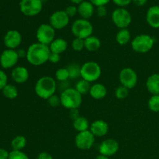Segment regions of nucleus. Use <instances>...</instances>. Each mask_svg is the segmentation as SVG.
Segmentation results:
<instances>
[{
    "label": "nucleus",
    "mask_w": 159,
    "mask_h": 159,
    "mask_svg": "<svg viewBox=\"0 0 159 159\" xmlns=\"http://www.w3.org/2000/svg\"><path fill=\"white\" fill-rule=\"evenodd\" d=\"M51 54L49 46L40 43H34L26 50V60L34 66H40L49 61Z\"/></svg>",
    "instance_id": "f257e3e1"
},
{
    "label": "nucleus",
    "mask_w": 159,
    "mask_h": 159,
    "mask_svg": "<svg viewBox=\"0 0 159 159\" xmlns=\"http://www.w3.org/2000/svg\"><path fill=\"white\" fill-rule=\"evenodd\" d=\"M57 85L54 78L51 76H43L37 81L34 86L36 95L40 99H48L55 94Z\"/></svg>",
    "instance_id": "f03ea898"
},
{
    "label": "nucleus",
    "mask_w": 159,
    "mask_h": 159,
    "mask_svg": "<svg viewBox=\"0 0 159 159\" xmlns=\"http://www.w3.org/2000/svg\"><path fill=\"white\" fill-rule=\"evenodd\" d=\"M61 104L68 110L79 109L82 102V96L75 88H68L61 93Z\"/></svg>",
    "instance_id": "7ed1b4c3"
},
{
    "label": "nucleus",
    "mask_w": 159,
    "mask_h": 159,
    "mask_svg": "<svg viewBox=\"0 0 159 159\" xmlns=\"http://www.w3.org/2000/svg\"><path fill=\"white\" fill-rule=\"evenodd\" d=\"M102 75L101 67L97 62L89 61L81 66V78L89 82H95L100 78Z\"/></svg>",
    "instance_id": "20e7f679"
},
{
    "label": "nucleus",
    "mask_w": 159,
    "mask_h": 159,
    "mask_svg": "<svg viewBox=\"0 0 159 159\" xmlns=\"http://www.w3.org/2000/svg\"><path fill=\"white\" fill-rule=\"evenodd\" d=\"M130 44L134 51L140 54H145L153 48L155 39L148 34H139L131 40Z\"/></svg>",
    "instance_id": "39448f33"
},
{
    "label": "nucleus",
    "mask_w": 159,
    "mask_h": 159,
    "mask_svg": "<svg viewBox=\"0 0 159 159\" xmlns=\"http://www.w3.org/2000/svg\"><path fill=\"white\" fill-rule=\"evenodd\" d=\"M71 30L75 37L85 40L93 35V26L88 20L81 18L73 22Z\"/></svg>",
    "instance_id": "423d86ee"
},
{
    "label": "nucleus",
    "mask_w": 159,
    "mask_h": 159,
    "mask_svg": "<svg viewBox=\"0 0 159 159\" xmlns=\"http://www.w3.org/2000/svg\"><path fill=\"white\" fill-rule=\"evenodd\" d=\"M55 30L50 24L43 23L40 25L36 32V37L38 43L49 46L55 39Z\"/></svg>",
    "instance_id": "0eeeda50"
},
{
    "label": "nucleus",
    "mask_w": 159,
    "mask_h": 159,
    "mask_svg": "<svg viewBox=\"0 0 159 159\" xmlns=\"http://www.w3.org/2000/svg\"><path fill=\"white\" fill-rule=\"evenodd\" d=\"M112 20L116 27L120 29H127L130 25L132 17L130 12L124 8L116 9L112 13Z\"/></svg>",
    "instance_id": "6e6552de"
},
{
    "label": "nucleus",
    "mask_w": 159,
    "mask_h": 159,
    "mask_svg": "<svg viewBox=\"0 0 159 159\" xmlns=\"http://www.w3.org/2000/svg\"><path fill=\"white\" fill-rule=\"evenodd\" d=\"M43 2L40 0H21L20 9L22 13L26 16H35L42 10Z\"/></svg>",
    "instance_id": "1a4fd4ad"
},
{
    "label": "nucleus",
    "mask_w": 159,
    "mask_h": 159,
    "mask_svg": "<svg viewBox=\"0 0 159 159\" xmlns=\"http://www.w3.org/2000/svg\"><path fill=\"white\" fill-rule=\"evenodd\" d=\"M119 79L121 85L128 89H132L138 84V77L136 71L131 68H124L119 74Z\"/></svg>",
    "instance_id": "9d476101"
},
{
    "label": "nucleus",
    "mask_w": 159,
    "mask_h": 159,
    "mask_svg": "<svg viewBox=\"0 0 159 159\" xmlns=\"http://www.w3.org/2000/svg\"><path fill=\"white\" fill-rule=\"evenodd\" d=\"M95 138L96 137L89 130L79 132L75 138V144L79 150H89L94 144Z\"/></svg>",
    "instance_id": "9b49d317"
},
{
    "label": "nucleus",
    "mask_w": 159,
    "mask_h": 159,
    "mask_svg": "<svg viewBox=\"0 0 159 159\" xmlns=\"http://www.w3.org/2000/svg\"><path fill=\"white\" fill-rule=\"evenodd\" d=\"M70 17L65 10H57L53 12L50 16V25L54 30H61L66 27L69 23Z\"/></svg>",
    "instance_id": "f8f14e48"
},
{
    "label": "nucleus",
    "mask_w": 159,
    "mask_h": 159,
    "mask_svg": "<svg viewBox=\"0 0 159 159\" xmlns=\"http://www.w3.org/2000/svg\"><path fill=\"white\" fill-rule=\"evenodd\" d=\"M17 51L12 49H6L0 55V65L5 69L13 68L19 60Z\"/></svg>",
    "instance_id": "ddd939ff"
},
{
    "label": "nucleus",
    "mask_w": 159,
    "mask_h": 159,
    "mask_svg": "<svg viewBox=\"0 0 159 159\" xmlns=\"http://www.w3.org/2000/svg\"><path fill=\"white\" fill-rule=\"evenodd\" d=\"M119 150V143L115 139L108 138L102 141L99 147V152L100 155L110 157L117 153Z\"/></svg>",
    "instance_id": "4468645a"
},
{
    "label": "nucleus",
    "mask_w": 159,
    "mask_h": 159,
    "mask_svg": "<svg viewBox=\"0 0 159 159\" xmlns=\"http://www.w3.org/2000/svg\"><path fill=\"white\" fill-rule=\"evenodd\" d=\"M22 43L21 34L18 30H11L6 34L4 37L5 46L8 49L15 50Z\"/></svg>",
    "instance_id": "2eb2a0df"
},
{
    "label": "nucleus",
    "mask_w": 159,
    "mask_h": 159,
    "mask_svg": "<svg viewBox=\"0 0 159 159\" xmlns=\"http://www.w3.org/2000/svg\"><path fill=\"white\" fill-rule=\"evenodd\" d=\"M89 130L95 137L102 138L108 134L109 125L105 120H97L90 124Z\"/></svg>",
    "instance_id": "dca6fc26"
},
{
    "label": "nucleus",
    "mask_w": 159,
    "mask_h": 159,
    "mask_svg": "<svg viewBox=\"0 0 159 159\" xmlns=\"http://www.w3.org/2000/svg\"><path fill=\"white\" fill-rule=\"evenodd\" d=\"M11 76H12V80L16 83H25L29 79V71L27 70V68L23 66L15 67L12 69Z\"/></svg>",
    "instance_id": "f3484780"
},
{
    "label": "nucleus",
    "mask_w": 159,
    "mask_h": 159,
    "mask_svg": "<svg viewBox=\"0 0 159 159\" xmlns=\"http://www.w3.org/2000/svg\"><path fill=\"white\" fill-rule=\"evenodd\" d=\"M146 21L152 28H159V6H152L146 14Z\"/></svg>",
    "instance_id": "a211bd4d"
},
{
    "label": "nucleus",
    "mask_w": 159,
    "mask_h": 159,
    "mask_svg": "<svg viewBox=\"0 0 159 159\" xmlns=\"http://www.w3.org/2000/svg\"><path fill=\"white\" fill-rule=\"evenodd\" d=\"M78 13L79 14L82 19L88 20L93 16L94 13V6L91 2L83 1L78 6Z\"/></svg>",
    "instance_id": "6ab92c4d"
},
{
    "label": "nucleus",
    "mask_w": 159,
    "mask_h": 159,
    "mask_svg": "<svg viewBox=\"0 0 159 159\" xmlns=\"http://www.w3.org/2000/svg\"><path fill=\"white\" fill-rule=\"evenodd\" d=\"M89 95L93 99L96 100H100L104 99L107 95V87L102 83H95L91 85Z\"/></svg>",
    "instance_id": "aec40b11"
},
{
    "label": "nucleus",
    "mask_w": 159,
    "mask_h": 159,
    "mask_svg": "<svg viewBox=\"0 0 159 159\" xmlns=\"http://www.w3.org/2000/svg\"><path fill=\"white\" fill-rule=\"evenodd\" d=\"M146 88L152 95H159V74L155 73L148 78Z\"/></svg>",
    "instance_id": "412c9836"
},
{
    "label": "nucleus",
    "mask_w": 159,
    "mask_h": 159,
    "mask_svg": "<svg viewBox=\"0 0 159 159\" xmlns=\"http://www.w3.org/2000/svg\"><path fill=\"white\" fill-rule=\"evenodd\" d=\"M51 52L61 54L68 48V42L63 38H55L49 45Z\"/></svg>",
    "instance_id": "4be33fe9"
},
{
    "label": "nucleus",
    "mask_w": 159,
    "mask_h": 159,
    "mask_svg": "<svg viewBox=\"0 0 159 159\" xmlns=\"http://www.w3.org/2000/svg\"><path fill=\"white\" fill-rule=\"evenodd\" d=\"M85 42V49L90 52H95L101 48V41L96 36H90L84 40Z\"/></svg>",
    "instance_id": "5701e85b"
},
{
    "label": "nucleus",
    "mask_w": 159,
    "mask_h": 159,
    "mask_svg": "<svg viewBox=\"0 0 159 159\" xmlns=\"http://www.w3.org/2000/svg\"><path fill=\"white\" fill-rule=\"evenodd\" d=\"M73 127L76 131L82 132L89 130L90 124L88 120L83 116H79L73 120Z\"/></svg>",
    "instance_id": "b1692460"
},
{
    "label": "nucleus",
    "mask_w": 159,
    "mask_h": 159,
    "mask_svg": "<svg viewBox=\"0 0 159 159\" xmlns=\"http://www.w3.org/2000/svg\"><path fill=\"white\" fill-rule=\"evenodd\" d=\"M131 39V34L128 29H120L116 35V41L120 45H127Z\"/></svg>",
    "instance_id": "393cba45"
},
{
    "label": "nucleus",
    "mask_w": 159,
    "mask_h": 159,
    "mask_svg": "<svg viewBox=\"0 0 159 159\" xmlns=\"http://www.w3.org/2000/svg\"><path fill=\"white\" fill-rule=\"evenodd\" d=\"M26 138L23 135L16 136L11 141V147L13 151H22L26 145Z\"/></svg>",
    "instance_id": "a878e982"
},
{
    "label": "nucleus",
    "mask_w": 159,
    "mask_h": 159,
    "mask_svg": "<svg viewBox=\"0 0 159 159\" xmlns=\"http://www.w3.org/2000/svg\"><path fill=\"white\" fill-rule=\"evenodd\" d=\"M81 66L77 63H70L67 66L70 79H78L81 77Z\"/></svg>",
    "instance_id": "bb28decb"
},
{
    "label": "nucleus",
    "mask_w": 159,
    "mask_h": 159,
    "mask_svg": "<svg viewBox=\"0 0 159 159\" xmlns=\"http://www.w3.org/2000/svg\"><path fill=\"white\" fill-rule=\"evenodd\" d=\"M2 94L7 99H14L18 96V89L15 85L7 84L2 89Z\"/></svg>",
    "instance_id": "cd10ccee"
},
{
    "label": "nucleus",
    "mask_w": 159,
    "mask_h": 159,
    "mask_svg": "<svg viewBox=\"0 0 159 159\" xmlns=\"http://www.w3.org/2000/svg\"><path fill=\"white\" fill-rule=\"evenodd\" d=\"M90 88H91L90 82H87L86 80H84V79H79V80L76 82L75 87V89L82 96L87 94V93H89Z\"/></svg>",
    "instance_id": "c85d7f7f"
},
{
    "label": "nucleus",
    "mask_w": 159,
    "mask_h": 159,
    "mask_svg": "<svg viewBox=\"0 0 159 159\" xmlns=\"http://www.w3.org/2000/svg\"><path fill=\"white\" fill-rule=\"evenodd\" d=\"M148 107L151 111L154 113L159 112V95H152L148 99Z\"/></svg>",
    "instance_id": "c756f323"
},
{
    "label": "nucleus",
    "mask_w": 159,
    "mask_h": 159,
    "mask_svg": "<svg viewBox=\"0 0 159 159\" xmlns=\"http://www.w3.org/2000/svg\"><path fill=\"white\" fill-rule=\"evenodd\" d=\"M55 78L58 82H65L69 79V74L66 68H61L55 72Z\"/></svg>",
    "instance_id": "7c9ffc66"
},
{
    "label": "nucleus",
    "mask_w": 159,
    "mask_h": 159,
    "mask_svg": "<svg viewBox=\"0 0 159 159\" xmlns=\"http://www.w3.org/2000/svg\"><path fill=\"white\" fill-rule=\"evenodd\" d=\"M129 90L126 87L123 86V85H120V86L117 87L115 90L114 95L116 96V99H125L127 96H129Z\"/></svg>",
    "instance_id": "2f4dec72"
},
{
    "label": "nucleus",
    "mask_w": 159,
    "mask_h": 159,
    "mask_svg": "<svg viewBox=\"0 0 159 159\" xmlns=\"http://www.w3.org/2000/svg\"><path fill=\"white\" fill-rule=\"evenodd\" d=\"M71 48L77 52H80L82 50L85 49V42H84L83 39L75 37L74 40H72L71 41Z\"/></svg>",
    "instance_id": "473e14b6"
},
{
    "label": "nucleus",
    "mask_w": 159,
    "mask_h": 159,
    "mask_svg": "<svg viewBox=\"0 0 159 159\" xmlns=\"http://www.w3.org/2000/svg\"><path fill=\"white\" fill-rule=\"evenodd\" d=\"M9 159H30L29 157L22 151H13L9 152Z\"/></svg>",
    "instance_id": "72a5a7b5"
},
{
    "label": "nucleus",
    "mask_w": 159,
    "mask_h": 159,
    "mask_svg": "<svg viewBox=\"0 0 159 159\" xmlns=\"http://www.w3.org/2000/svg\"><path fill=\"white\" fill-rule=\"evenodd\" d=\"M47 101H48V103L49 104L50 107H59L60 105H61V98L60 96H57V95H53V96H51V97L48 98V99H47Z\"/></svg>",
    "instance_id": "f704fd0d"
},
{
    "label": "nucleus",
    "mask_w": 159,
    "mask_h": 159,
    "mask_svg": "<svg viewBox=\"0 0 159 159\" xmlns=\"http://www.w3.org/2000/svg\"><path fill=\"white\" fill-rule=\"evenodd\" d=\"M8 77L7 75L2 70H0V90H2L4 87L7 85Z\"/></svg>",
    "instance_id": "c9c22d12"
},
{
    "label": "nucleus",
    "mask_w": 159,
    "mask_h": 159,
    "mask_svg": "<svg viewBox=\"0 0 159 159\" xmlns=\"http://www.w3.org/2000/svg\"><path fill=\"white\" fill-rule=\"evenodd\" d=\"M65 11L68 16L73 17L78 13V8L75 6H68Z\"/></svg>",
    "instance_id": "e433bc0d"
},
{
    "label": "nucleus",
    "mask_w": 159,
    "mask_h": 159,
    "mask_svg": "<svg viewBox=\"0 0 159 159\" xmlns=\"http://www.w3.org/2000/svg\"><path fill=\"white\" fill-rule=\"evenodd\" d=\"M60 60H61V54L51 52V54H50V57H49V61H50L52 64H57L60 61Z\"/></svg>",
    "instance_id": "4c0bfd02"
},
{
    "label": "nucleus",
    "mask_w": 159,
    "mask_h": 159,
    "mask_svg": "<svg viewBox=\"0 0 159 159\" xmlns=\"http://www.w3.org/2000/svg\"><path fill=\"white\" fill-rule=\"evenodd\" d=\"M113 2L116 6L124 8V6H128L130 2H132V0H113Z\"/></svg>",
    "instance_id": "58836bf2"
},
{
    "label": "nucleus",
    "mask_w": 159,
    "mask_h": 159,
    "mask_svg": "<svg viewBox=\"0 0 159 159\" xmlns=\"http://www.w3.org/2000/svg\"><path fill=\"white\" fill-rule=\"evenodd\" d=\"M110 0H90L93 6H96L97 7L99 6H105L107 3L110 2Z\"/></svg>",
    "instance_id": "ea45409f"
},
{
    "label": "nucleus",
    "mask_w": 159,
    "mask_h": 159,
    "mask_svg": "<svg viewBox=\"0 0 159 159\" xmlns=\"http://www.w3.org/2000/svg\"><path fill=\"white\" fill-rule=\"evenodd\" d=\"M96 13L99 17H104L107 16V10L106 6H99L96 9Z\"/></svg>",
    "instance_id": "a19ab883"
},
{
    "label": "nucleus",
    "mask_w": 159,
    "mask_h": 159,
    "mask_svg": "<svg viewBox=\"0 0 159 159\" xmlns=\"http://www.w3.org/2000/svg\"><path fill=\"white\" fill-rule=\"evenodd\" d=\"M37 159H53V157L48 152H43L39 154L38 156H37Z\"/></svg>",
    "instance_id": "79ce46f5"
},
{
    "label": "nucleus",
    "mask_w": 159,
    "mask_h": 159,
    "mask_svg": "<svg viewBox=\"0 0 159 159\" xmlns=\"http://www.w3.org/2000/svg\"><path fill=\"white\" fill-rule=\"evenodd\" d=\"M69 116H70V117H71V119L72 120H75L76 118L79 117L80 115H79V110H78V109H74V110H70Z\"/></svg>",
    "instance_id": "37998d69"
},
{
    "label": "nucleus",
    "mask_w": 159,
    "mask_h": 159,
    "mask_svg": "<svg viewBox=\"0 0 159 159\" xmlns=\"http://www.w3.org/2000/svg\"><path fill=\"white\" fill-rule=\"evenodd\" d=\"M9 153L3 148H0V159H9Z\"/></svg>",
    "instance_id": "c03bdc74"
},
{
    "label": "nucleus",
    "mask_w": 159,
    "mask_h": 159,
    "mask_svg": "<svg viewBox=\"0 0 159 159\" xmlns=\"http://www.w3.org/2000/svg\"><path fill=\"white\" fill-rule=\"evenodd\" d=\"M148 0H132V2L138 6H143L147 3Z\"/></svg>",
    "instance_id": "a18cd8bd"
},
{
    "label": "nucleus",
    "mask_w": 159,
    "mask_h": 159,
    "mask_svg": "<svg viewBox=\"0 0 159 159\" xmlns=\"http://www.w3.org/2000/svg\"><path fill=\"white\" fill-rule=\"evenodd\" d=\"M17 51V54H18L19 57H26V51H24L23 49H19Z\"/></svg>",
    "instance_id": "49530a36"
},
{
    "label": "nucleus",
    "mask_w": 159,
    "mask_h": 159,
    "mask_svg": "<svg viewBox=\"0 0 159 159\" xmlns=\"http://www.w3.org/2000/svg\"><path fill=\"white\" fill-rule=\"evenodd\" d=\"M96 159H110V158H109V157L105 156V155H100V154H99V155H97V156H96Z\"/></svg>",
    "instance_id": "de8ad7c7"
},
{
    "label": "nucleus",
    "mask_w": 159,
    "mask_h": 159,
    "mask_svg": "<svg viewBox=\"0 0 159 159\" xmlns=\"http://www.w3.org/2000/svg\"><path fill=\"white\" fill-rule=\"evenodd\" d=\"M72 2L75 3V4H80L81 2H82L83 1H85V0H71Z\"/></svg>",
    "instance_id": "09e8293b"
},
{
    "label": "nucleus",
    "mask_w": 159,
    "mask_h": 159,
    "mask_svg": "<svg viewBox=\"0 0 159 159\" xmlns=\"http://www.w3.org/2000/svg\"><path fill=\"white\" fill-rule=\"evenodd\" d=\"M40 1L42 2H44V1H46V0H40Z\"/></svg>",
    "instance_id": "8fccbe9b"
}]
</instances>
